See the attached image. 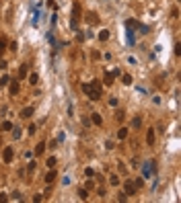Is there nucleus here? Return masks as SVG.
I'll use <instances>...</instances> for the list:
<instances>
[{
	"mask_svg": "<svg viewBox=\"0 0 181 203\" xmlns=\"http://www.w3.org/2000/svg\"><path fill=\"white\" fill-rule=\"evenodd\" d=\"M2 201H8V197H6L4 193H0V203H2Z\"/></svg>",
	"mask_w": 181,
	"mask_h": 203,
	"instance_id": "30",
	"label": "nucleus"
},
{
	"mask_svg": "<svg viewBox=\"0 0 181 203\" xmlns=\"http://www.w3.org/2000/svg\"><path fill=\"white\" fill-rule=\"evenodd\" d=\"M146 144L148 146L154 144V129H148V133H146Z\"/></svg>",
	"mask_w": 181,
	"mask_h": 203,
	"instance_id": "10",
	"label": "nucleus"
},
{
	"mask_svg": "<svg viewBox=\"0 0 181 203\" xmlns=\"http://www.w3.org/2000/svg\"><path fill=\"white\" fill-rule=\"evenodd\" d=\"M0 144H2V138H0Z\"/></svg>",
	"mask_w": 181,
	"mask_h": 203,
	"instance_id": "33",
	"label": "nucleus"
},
{
	"mask_svg": "<svg viewBox=\"0 0 181 203\" xmlns=\"http://www.w3.org/2000/svg\"><path fill=\"white\" fill-rule=\"evenodd\" d=\"M8 82H10V76L2 74V78H0V88H2V86H8Z\"/></svg>",
	"mask_w": 181,
	"mask_h": 203,
	"instance_id": "12",
	"label": "nucleus"
},
{
	"mask_svg": "<svg viewBox=\"0 0 181 203\" xmlns=\"http://www.w3.org/2000/svg\"><path fill=\"white\" fill-rule=\"evenodd\" d=\"M43 150H45V144L41 142V144H37V148H35V156H41L43 154Z\"/></svg>",
	"mask_w": 181,
	"mask_h": 203,
	"instance_id": "15",
	"label": "nucleus"
},
{
	"mask_svg": "<svg viewBox=\"0 0 181 203\" xmlns=\"http://www.w3.org/2000/svg\"><path fill=\"white\" fill-rule=\"evenodd\" d=\"M171 16H179V8H177V6L171 10Z\"/></svg>",
	"mask_w": 181,
	"mask_h": 203,
	"instance_id": "29",
	"label": "nucleus"
},
{
	"mask_svg": "<svg viewBox=\"0 0 181 203\" xmlns=\"http://www.w3.org/2000/svg\"><path fill=\"white\" fill-rule=\"evenodd\" d=\"M109 183H111L113 187H117V185H120V178H117V174H111V176H109Z\"/></svg>",
	"mask_w": 181,
	"mask_h": 203,
	"instance_id": "17",
	"label": "nucleus"
},
{
	"mask_svg": "<svg viewBox=\"0 0 181 203\" xmlns=\"http://www.w3.org/2000/svg\"><path fill=\"white\" fill-rule=\"evenodd\" d=\"M136 189H138V187H136V185L132 183V180H126V191H124L126 195H134V193H136Z\"/></svg>",
	"mask_w": 181,
	"mask_h": 203,
	"instance_id": "7",
	"label": "nucleus"
},
{
	"mask_svg": "<svg viewBox=\"0 0 181 203\" xmlns=\"http://www.w3.org/2000/svg\"><path fill=\"white\" fill-rule=\"evenodd\" d=\"M86 197H88V191H86V189H78V199H82V201H84Z\"/></svg>",
	"mask_w": 181,
	"mask_h": 203,
	"instance_id": "18",
	"label": "nucleus"
},
{
	"mask_svg": "<svg viewBox=\"0 0 181 203\" xmlns=\"http://www.w3.org/2000/svg\"><path fill=\"white\" fill-rule=\"evenodd\" d=\"M8 88H10V95H12V97H17L19 90H21V86H19L17 80H10V82H8Z\"/></svg>",
	"mask_w": 181,
	"mask_h": 203,
	"instance_id": "5",
	"label": "nucleus"
},
{
	"mask_svg": "<svg viewBox=\"0 0 181 203\" xmlns=\"http://www.w3.org/2000/svg\"><path fill=\"white\" fill-rule=\"evenodd\" d=\"M27 72H29V66H27V64H23V66H21L19 76H21V78H25V76H27Z\"/></svg>",
	"mask_w": 181,
	"mask_h": 203,
	"instance_id": "13",
	"label": "nucleus"
},
{
	"mask_svg": "<svg viewBox=\"0 0 181 203\" xmlns=\"http://www.w3.org/2000/svg\"><path fill=\"white\" fill-rule=\"evenodd\" d=\"M0 68H2V70L6 68V62H4V60H0Z\"/></svg>",
	"mask_w": 181,
	"mask_h": 203,
	"instance_id": "32",
	"label": "nucleus"
},
{
	"mask_svg": "<svg viewBox=\"0 0 181 203\" xmlns=\"http://www.w3.org/2000/svg\"><path fill=\"white\" fill-rule=\"evenodd\" d=\"M45 164H48V166H50V168H54V166H56V164H58V160H56V158H54V156H52V158H48V162H45Z\"/></svg>",
	"mask_w": 181,
	"mask_h": 203,
	"instance_id": "19",
	"label": "nucleus"
},
{
	"mask_svg": "<svg viewBox=\"0 0 181 203\" xmlns=\"http://www.w3.org/2000/svg\"><path fill=\"white\" fill-rule=\"evenodd\" d=\"M4 49H6V39L2 37V39H0V60H2V53H4Z\"/></svg>",
	"mask_w": 181,
	"mask_h": 203,
	"instance_id": "16",
	"label": "nucleus"
},
{
	"mask_svg": "<svg viewBox=\"0 0 181 203\" xmlns=\"http://www.w3.org/2000/svg\"><path fill=\"white\" fill-rule=\"evenodd\" d=\"M29 82H31V84L35 86V84L39 82V76H37V74H31V76H29Z\"/></svg>",
	"mask_w": 181,
	"mask_h": 203,
	"instance_id": "20",
	"label": "nucleus"
},
{
	"mask_svg": "<svg viewBox=\"0 0 181 203\" xmlns=\"http://www.w3.org/2000/svg\"><path fill=\"white\" fill-rule=\"evenodd\" d=\"M115 115H117V121H124V111H117Z\"/></svg>",
	"mask_w": 181,
	"mask_h": 203,
	"instance_id": "28",
	"label": "nucleus"
},
{
	"mask_svg": "<svg viewBox=\"0 0 181 203\" xmlns=\"http://www.w3.org/2000/svg\"><path fill=\"white\" fill-rule=\"evenodd\" d=\"M33 113H35V109H33V107H25V109L21 111V117H23V119H29V117L33 115Z\"/></svg>",
	"mask_w": 181,
	"mask_h": 203,
	"instance_id": "8",
	"label": "nucleus"
},
{
	"mask_svg": "<svg viewBox=\"0 0 181 203\" xmlns=\"http://www.w3.org/2000/svg\"><path fill=\"white\" fill-rule=\"evenodd\" d=\"M117 199H120V201H126L128 195H126V193H117Z\"/></svg>",
	"mask_w": 181,
	"mask_h": 203,
	"instance_id": "27",
	"label": "nucleus"
},
{
	"mask_svg": "<svg viewBox=\"0 0 181 203\" xmlns=\"http://www.w3.org/2000/svg\"><path fill=\"white\" fill-rule=\"evenodd\" d=\"M10 199H19V201H21V193H19V191H15V193L10 195Z\"/></svg>",
	"mask_w": 181,
	"mask_h": 203,
	"instance_id": "26",
	"label": "nucleus"
},
{
	"mask_svg": "<svg viewBox=\"0 0 181 203\" xmlns=\"http://www.w3.org/2000/svg\"><path fill=\"white\" fill-rule=\"evenodd\" d=\"M84 21L88 23V25H97V23H99V16H97L95 12H86V14H84Z\"/></svg>",
	"mask_w": 181,
	"mask_h": 203,
	"instance_id": "3",
	"label": "nucleus"
},
{
	"mask_svg": "<svg viewBox=\"0 0 181 203\" xmlns=\"http://www.w3.org/2000/svg\"><path fill=\"white\" fill-rule=\"evenodd\" d=\"M122 82H124V84H132V76H130V74H124Z\"/></svg>",
	"mask_w": 181,
	"mask_h": 203,
	"instance_id": "22",
	"label": "nucleus"
},
{
	"mask_svg": "<svg viewBox=\"0 0 181 203\" xmlns=\"http://www.w3.org/2000/svg\"><path fill=\"white\" fill-rule=\"evenodd\" d=\"M91 123H93V125H101L103 123V119H101L99 113H93V115H91Z\"/></svg>",
	"mask_w": 181,
	"mask_h": 203,
	"instance_id": "9",
	"label": "nucleus"
},
{
	"mask_svg": "<svg viewBox=\"0 0 181 203\" xmlns=\"http://www.w3.org/2000/svg\"><path fill=\"white\" fill-rule=\"evenodd\" d=\"M126 138H128V129H126V127H122V129L117 131V140H126Z\"/></svg>",
	"mask_w": 181,
	"mask_h": 203,
	"instance_id": "11",
	"label": "nucleus"
},
{
	"mask_svg": "<svg viewBox=\"0 0 181 203\" xmlns=\"http://www.w3.org/2000/svg\"><path fill=\"white\" fill-rule=\"evenodd\" d=\"M132 125H134V127H140V125H142V119H140V117H136V119L132 121Z\"/></svg>",
	"mask_w": 181,
	"mask_h": 203,
	"instance_id": "24",
	"label": "nucleus"
},
{
	"mask_svg": "<svg viewBox=\"0 0 181 203\" xmlns=\"http://www.w3.org/2000/svg\"><path fill=\"white\" fill-rule=\"evenodd\" d=\"M107 39H109V31H105V29L99 31V41H107Z\"/></svg>",
	"mask_w": 181,
	"mask_h": 203,
	"instance_id": "14",
	"label": "nucleus"
},
{
	"mask_svg": "<svg viewBox=\"0 0 181 203\" xmlns=\"http://www.w3.org/2000/svg\"><path fill=\"white\" fill-rule=\"evenodd\" d=\"M82 90L88 95L91 101H99V99H101V82H99V80H93V82L82 84Z\"/></svg>",
	"mask_w": 181,
	"mask_h": 203,
	"instance_id": "1",
	"label": "nucleus"
},
{
	"mask_svg": "<svg viewBox=\"0 0 181 203\" xmlns=\"http://www.w3.org/2000/svg\"><path fill=\"white\" fill-rule=\"evenodd\" d=\"M120 76V70H113V72H107L105 74V84H113V78Z\"/></svg>",
	"mask_w": 181,
	"mask_h": 203,
	"instance_id": "4",
	"label": "nucleus"
},
{
	"mask_svg": "<svg viewBox=\"0 0 181 203\" xmlns=\"http://www.w3.org/2000/svg\"><path fill=\"white\" fill-rule=\"evenodd\" d=\"M12 158H15V150L12 148H4L2 150V160L8 164V162H12Z\"/></svg>",
	"mask_w": 181,
	"mask_h": 203,
	"instance_id": "2",
	"label": "nucleus"
},
{
	"mask_svg": "<svg viewBox=\"0 0 181 203\" xmlns=\"http://www.w3.org/2000/svg\"><path fill=\"white\" fill-rule=\"evenodd\" d=\"M10 129H12V123L10 121H4L2 123V131H10Z\"/></svg>",
	"mask_w": 181,
	"mask_h": 203,
	"instance_id": "21",
	"label": "nucleus"
},
{
	"mask_svg": "<svg viewBox=\"0 0 181 203\" xmlns=\"http://www.w3.org/2000/svg\"><path fill=\"white\" fill-rule=\"evenodd\" d=\"M84 174H86V176H93L95 170H93V168H84Z\"/></svg>",
	"mask_w": 181,
	"mask_h": 203,
	"instance_id": "25",
	"label": "nucleus"
},
{
	"mask_svg": "<svg viewBox=\"0 0 181 203\" xmlns=\"http://www.w3.org/2000/svg\"><path fill=\"white\" fill-rule=\"evenodd\" d=\"M33 170H35V162H29V166H27V174H33Z\"/></svg>",
	"mask_w": 181,
	"mask_h": 203,
	"instance_id": "23",
	"label": "nucleus"
},
{
	"mask_svg": "<svg viewBox=\"0 0 181 203\" xmlns=\"http://www.w3.org/2000/svg\"><path fill=\"white\" fill-rule=\"evenodd\" d=\"M48 6H52V8H56V2H54V0H48Z\"/></svg>",
	"mask_w": 181,
	"mask_h": 203,
	"instance_id": "31",
	"label": "nucleus"
},
{
	"mask_svg": "<svg viewBox=\"0 0 181 203\" xmlns=\"http://www.w3.org/2000/svg\"><path fill=\"white\" fill-rule=\"evenodd\" d=\"M56 178H58V172H56L54 168H50V172L45 174V183H48V185H52V183H54Z\"/></svg>",
	"mask_w": 181,
	"mask_h": 203,
	"instance_id": "6",
	"label": "nucleus"
}]
</instances>
